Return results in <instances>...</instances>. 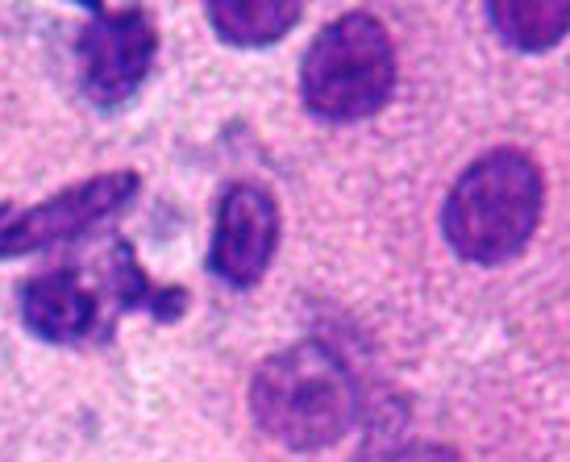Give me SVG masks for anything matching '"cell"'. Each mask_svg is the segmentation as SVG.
I'll use <instances>...</instances> for the list:
<instances>
[{
    "label": "cell",
    "instance_id": "obj_1",
    "mask_svg": "<svg viewBox=\"0 0 570 462\" xmlns=\"http://www.w3.org/2000/svg\"><path fill=\"white\" fill-rule=\"evenodd\" d=\"M250 409L258 430L287 450H325L346 438L358 413V392L342 358L301 342L271 354L250 383Z\"/></svg>",
    "mask_w": 570,
    "mask_h": 462
},
{
    "label": "cell",
    "instance_id": "obj_2",
    "mask_svg": "<svg viewBox=\"0 0 570 462\" xmlns=\"http://www.w3.org/2000/svg\"><path fill=\"white\" fill-rule=\"evenodd\" d=\"M541 200H546V184H541L538 163L524 150H491L471 163L445 196V242L462 258L483 267L508 263L533 238L541 222Z\"/></svg>",
    "mask_w": 570,
    "mask_h": 462
},
{
    "label": "cell",
    "instance_id": "obj_3",
    "mask_svg": "<svg viewBox=\"0 0 570 462\" xmlns=\"http://www.w3.org/2000/svg\"><path fill=\"white\" fill-rule=\"evenodd\" d=\"M396 88V50L371 13H346L313 38L301 67V96L321 121H363Z\"/></svg>",
    "mask_w": 570,
    "mask_h": 462
},
{
    "label": "cell",
    "instance_id": "obj_4",
    "mask_svg": "<svg viewBox=\"0 0 570 462\" xmlns=\"http://www.w3.org/2000/svg\"><path fill=\"white\" fill-rule=\"evenodd\" d=\"M159 50V30L142 4H96L80 33L83 88L96 105H121L142 88Z\"/></svg>",
    "mask_w": 570,
    "mask_h": 462
},
{
    "label": "cell",
    "instance_id": "obj_5",
    "mask_svg": "<svg viewBox=\"0 0 570 462\" xmlns=\"http://www.w3.org/2000/svg\"><path fill=\"white\" fill-rule=\"evenodd\" d=\"M134 191H138V176L134 171H109V176L83 179V184L55 191L50 200L26 208L21 217L4 225L0 258L38 255L47 246L80 238L83 229H92V225L109 222L112 213H121L134 200Z\"/></svg>",
    "mask_w": 570,
    "mask_h": 462
},
{
    "label": "cell",
    "instance_id": "obj_6",
    "mask_svg": "<svg viewBox=\"0 0 570 462\" xmlns=\"http://www.w3.org/2000/svg\"><path fill=\"white\" fill-rule=\"evenodd\" d=\"M279 246V205L258 184H229L217 205V229L208 267L225 284L250 287L267 275L271 258Z\"/></svg>",
    "mask_w": 570,
    "mask_h": 462
},
{
    "label": "cell",
    "instance_id": "obj_7",
    "mask_svg": "<svg viewBox=\"0 0 570 462\" xmlns=\"http://www.w3.org/2000/svg\"><path fill=\"white\" fill-rule=\"evenodd\" d=\"M100 301L80 279V272H42L30 284H21V317L47 342H76L96 325Z\"/></svg>",
    "mask_w": 570,
    "mask_h": 462
},
{
    "label": "cell",
    "instance_id": "obj_8",
    "mask_svg": "<svg viewBox=\"0 0 570 462\" xmlns=\"http://www.w3.org/2000/svg\"><path fill=\"white\" fill-rule=\"evenodd\" d=\"M208 21H213L217 38L234 42V47H267V42H279L301 21V4H292V0H217V4H208Z\"/></svg>",
    "mask_w": 570,
    "mask_h": 462
},
{
    "label": "cell",
    "instance_id": "obj_9",
    "mask_svg": "<svg viewBox=\"0 0 570 462\" xmlns=\"http://www.w3.org/2000/svg\"><path fill=\"white\" fill-rule=\"evenodd\" d=\"M491 30L517 50H550L570 33V0H504L488 4Z\"/></svg>",
    "mask_w": 570,
    "mask_h": 462
},
{
    "label": "cell",
    "instance_id": "obj_10",
    "mask_svg": "<svg viewBox=\"0 0 570 462\" xmlns=\"http://www.w3.org/2000/svg\"><path fill=\"white\" fill-rule=\"evenodd\" d=\"M387 462H462L459 450H450V446H433V442H421V446H404L396 450Z\"/></svg>",
    "mask_w": 570,
    "mask_h": 462
},
{
    "label": "cell",
    "instance_id": "obj_11",
    "mask_svg": "<svg viewBox=\"0 0 570 462\" xmlns=\"http://www.w3.org/2000/svg\"><path fill=\"white\" fill-rule=\"evenodd\" d=\"M9 222H13V208L0 205V234H4V225H9Z\"/></svg>",
    "mask_w": 570,
    "mask_h": 462
}]
</instances>
